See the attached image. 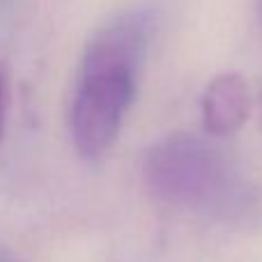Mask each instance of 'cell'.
Listing matches in <instances>:
<instances>
[{
    "instance_id": "cell-1",
    "label": "cell",
    "mask_w": 262,
    "mask_h": 262,
    "mask_svg": "<svg viewBox=\"0 0 262 262\" xmlns=\"http://www.w3.org/2000/svg\"><path fill=\"white\" fill-rule=\"evenodd\" d=\"M152 30V9L134 7L104 23L88 41L69 115L81 157L99 159L115 143L134 99L136 74Z\"/></svg>"
},
{
    "instance_id": "cell-2",
    "label": "cell",
    "mask_w": 262,
    "mask_h": 262,
    "mask_svg": "<svg viewBox=\"0 0 262 262\" xmlns=\"http://www.w3.org/2000/svg\"><path fill=\"white\" fill-rule=\"evenodd\" d=\"M149 193L223 223H249L260 214V193L237 161L216 143L170 134L149 147L143 163Z\"/></svg>"
},
{
    "instance_id": "cell-3",
    "label": "cell",
    "mask_w": 262,
    "mask_h": 262,
    "mask_svg": "<svg viewBox=\"0 0 262 262\" xmlns=\"http://www.w3.org/2000/svg\"><path fill=\"white\" fill-rule=\"evenodd\" d=\"M200 113L207 134L216 138L239 131L251 115V92L244 76L235 72L219 74L205 88Z\"/></svg>"
},
{
    "instance_id": "cell-4",
    "label": "cell",
    "mask_w": 262,
    "mask_h": 262,
    "mask_svg": "<svg viewBox=\"0 0 262 262\" xmlns=\"http://www.w3.org/2000/svg\"><path fill=\"white\" fill-rule=\"evenodd\" d=\"M7 108H9V78L3 62H0V134H3L5 120H7Z\"/></svg>"
}]
</instances>
